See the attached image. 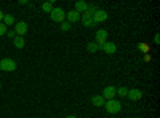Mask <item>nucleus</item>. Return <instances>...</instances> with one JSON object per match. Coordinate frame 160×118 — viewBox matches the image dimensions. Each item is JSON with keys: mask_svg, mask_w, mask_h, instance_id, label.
I'll return each mask as SVG.
<instances>
[{"mask_svg": "<svg viewBox=\"0 0 160 118\" xmlns=\"http://www.w3.org/2000/svg\"><path fill=\"white\" fill-rule=\"evenodd\" d=\"M104 107H106V110H108L109 113L114 115V113H118L120 110H122V102H118L115 99H111V101H106Z\"/></svg>", "mask_w": 160, "mask_h": 118, "instance_id": "obj_1", "label": "nucleus"}, {"mask_svg": "<svg viewBox=\"0 0 160 118\" xmlns=\"http://www.w3.org/2000/svg\"><path fill=\"white\" fill-rule=\"evenodd\" d=\"M50 18L55 21V22H64L66 19V11L62 8H55L53 7V10L50 11Z\"/></svg>", "mask_w": 160, "mask_h": 118, "instance_id": "obj_2", "label": "nucleus"}, {"mask_svg": "<svg viewBox=\"0 0 160 118\" xmlns=\"http://www.w3.org/2000/svg\"><path fill=\"white\" fill-rule=\"evenodd\" d=\"M16 62L13 61V59H10V58H5V59H2L0 61V70H3V72H13L16 69Z\"/></svg>", "mask_w": 160, "mask_h": 118, "instance_id": "obj_3", "label": "nucleus"}, {"mask_svg": "<svg viewBox=\"0 0 160 118\" xmlns=\"http://www.w3.org/2000/svg\"><path fill=\"white\" fill-rule=\"evenodd\" d=\"M108 11H104V10H96L95 13H93V16H91V19H93V22L95 24H99V22H104L106 19H108Z\"/></svg>", "mask_w": 160, "mask_h": 118, "instance_id": "obj_4", "label": "nucleus"}, {"mask_svg": "<svg viewBox=\"0 0 160 118\" xmlns=\"http://www.w3.org/2000/svg\"><path fill=\"white\" fill-rule=\"evenodd\" d=\"M115 86H106L104 89H102V97L106 99V101H111V99H114L115 97Z\"/></svg>", "mask_w": 160, "mask_h": 118, "instance_id": "obj_5", "label": "nucleus"}, {"mask_svg": "<svg viewBox=\"0 0 160 118\" xmlns=\"http://www.w3.org/2000/svg\"><path fill=\"white\" fill-rule=\"evenodd\" d=\"M101 50L104 51L106 54H114L115 51H117V45L112 43V42H106L104 45H101Z\"/></svg>", "mask_w": 160, "mask_h": 118, "instance_id": "obj_6", "label": "nucleus"}, {"mask_svg": "<svg viewBox=\"0 0 160 118\" xmlns=\"http://www.w3.org/2000/svg\"><path fill=\"white\" fill-rule=\"evenodd\" d=\"M106 42H108V31L99 29V31L96 32V43L101 46V45H104Z\"/></svg>", "mask_w": 160, "mask_h": 118, "instance_id": "obj_7", "label": "nucleus"}, {"mask_svg": "<svg viewBox=\"0 0 160 118\" xmlns=\"http://www.w3.org/2000/svg\"><path fill=\"white\" fill-rule=\"evenodd\" d=\"M15 32H16V35L22 37L26 32H28V24H26L24 21H19V22H16V26H15Z\"/></svg>", "mask_w": 160, "mask_h": 118, "instance_id": "obj_8", "label": "nucleus"}, {"mask_svg": "<svg viewBox=\"0 0 160 118\" xmlns=\"http://www.w3.org/2000/svg\"><path fill=\"white\" fill-rule=\"evenodd\" d=\"M66 18H68V22H77L78 19H80V13H77L75 10H71V11H68L66 13Z\"/></svg>", "mask_w": 160, "mask_h": 118, "instance_id": "obj_9", "label": "nucleus"}, {"mask_svg": "<svg viewBox=\"0 0 160 118\" xmlns=\"http://www.w3.org/2000/svg\"><path fill=\"white\" fill-rule=\"evenodd\" d=\"M127 97H128V99H131V101H139V99L142 97V93H141L139 89H128Z\"/></svg>", "mask_w": 160, "mask_h": 118, "instance_id": "obj_10", "label": "nucleus"}, {"mask_svg": "<svg viewBox=\"0 0 160 118\" xmlns=\"http://www.w3.org/2000/svg\"><path fill=\"white\" fill-rule=\"evenodd\" d=\"M91 104H93L95 107H102L104 104H106V99H104L101 94H96V96L91 97Z\"/></svg>", "mask_w": 160, "mask_h": 118, "instance_id": "obj_11", "label": "nucleus"}, {"mask_svg": "<svg viewBox=\"0 0 160 118\" xmlns=\"http://www.w3.org/2000/svg\"><path fill=\"white\" fill-rule=\"evenodd\" d=\"M87 7H88L87 2H83V0H77L75 5H74V10H75L77 13H85V11H87Z\"/></svg>", "mask_w": 160, "mask_h": 118, "instance_id": "obj_12", "label": "nucleus"}, {"mask_svg": "<svg viewBox=\"0 0 160 118\" xmlns=\"http://www.w3.org/2000/svg\"><path fill=\"white\" fill-rule=\"evenodd\" d=\"M80 19H82V24L85 26V27H93V26H95V22H93L91 16H90V15H87V13H82Z\"/></svg>", "mask_w": 160, "mask_h": 118, "instance_id": "obj_13", "label": "nucleus"}, {"mask_svg": "<svg viewBox=\"0 0 160 118\" xmlns=\"http://www.w3.org/2000/svg\"><path fill=\"white\" fill-rule=\"evenodd\" d=\"M13 45H15L16 48H24V45H26V40H24V38L22 37H19V35H16L15 38H13Z\"/></svg>", "mask_w": 160, "mask_h": 118, "instance_id": "obj_14", "label": "nucleus"}, {"mask_svg": "<svg viewBox=\"0 0 160 118\" xmlns=\"http://www.w3.org/2000/svg\"><path fill=\"white\" fill-rule=\"evenodd\" d=\"M99 50H101V46H99L96 42L87 43V51H90V53H96V51H99Z\"/></svg>", "mask_w": 160, "mask_h": 118, "instance_id": "obj_15", "label": "nucleus"}, {"mask_svg": "<svg viewBox=\"0 0 160 118\" xmlns=\"http://www.w3.org/2000/svg\"><path fill=\"white\" fill-rule=\"evenodd\" d=\"M2 22L7 26V27H8V26H13V24H15V16H11V15H5Z\"/></svg>", "mask_w": 160, "mask_h": 118, "instance_id": "obj_16", "label": "nucleus"}, {"mask_svg": "<svg viewBox=\"0 0 160 118\" xmlns=\"http://www.w3.org/2000/svg\"><path fill=\"white\" fill-rule=\"evenodd\" d=\"M115 93H117L120 97H127V94H128V88H125V86L115 88Z\"/></svg>", "mask_w": 160, "mask_h": 118, "instance_id": "obj_17", "label": "nucleus"}, {"mask_svg": "<svg viewBox=\"0 0 160 118\" xmlns=\"http://www.w3.org/2000/svg\"><path fill=\"white\" fill-rule=\"evenodd\" d=\"M42 10H43L45 13H50V11L53 10V0H50V2H45V3H42Z\"/></svg>", "mask_w": 160, "mask_h": 118, "instance_id": "obj_18", "label": "nucleus"}, {"mask_svg": "<svg viewBox=\"0 0 160 118\" xmlns=\"http://www.w3.org/2000/svg\"><path fill=\"white\" fill-rule=\"evenodd\" d=\"M69 29H71V22H68V21L61 22V31H62V32H68Z\"/></svg>", "mask_w": 160, "mask_h": 118, "instance_id": "obj_19", "label": "nucleus"}, {"mask_svg": "<svg viewBox=\"0 0 160 118\" xmlns=\"http://www.w3.org/2000/svg\"><path fill=\"white\" fill-rule=\"evenodd\" d=\"M138 50L142 51V53H149V46L146 45V43H139V45H138Z\"/></svg>", "mask_w": 160, "mask_h": 118, "instance_id": "obj_20", "label": "nucleus"}, {"mask_svg": "<svg viewBox=\"0 0 160 118\" xmlns=\"http://www.w3.org/2000/svg\"><path fill=\"white\" fill-rule=\"evenodd\" d=\"M7 31H8V27L3 24V22H0V35H5L7 34Z\"/></svg>", "mask_w": 160, "mask_h": 118, "instance_id": "obj_21", "label": "nucleus"}, {"mask_svg": "<svg viewBox=\"0 0 160 118\" xmlns=\"http://www.w3.org/2000/svg\"><path fill=\"white\" fill-rule=\"evenodd\" d=\"M8 38H15L16 37V32H15V29H10V31H7V34H5Z\"/></svg>", "mask_w": 160, "mask_h": 118, "instance_id": "obj_22", "label": "nucleus"}, {"mask_svg": "<svg viewBox=\"0 0 160 118\" xmlns=\"http://www.w3.org/2000/svg\"><path fill=\"white\" fill-rule=\"evenodd\" d=\"M154 43H157V45L160 43V35L158 34H155V37H154Z\"/></svg>", "mask_w": 160, "mask_h": 118, "instance_id": "obj_23", "label": "nucleus"}, {"mask_svg": "<svg viewBox=\"0 0 160 118\" xmlns=\"http://www.w3.org/2000/svg\"><path fill=\"white\" fill-rule=\"evenodd\" d=\"M3 16H5V13H3L2 10H0V22H2V21H3Z\"/></svg>", "mask_w": 160, "mask_h": 118, "instance_id": "obj_24", "label": "nucleus"}, {"mask_svg": "<svg viewBox=\"0 0 160 118\" xmlns=\"http://www.w3.org/2000/svg\"><path fill=\"white\" fill-rule=\"evenodd\" d=\"M18 3H19V5H28V0H19Z\"/></svg>", "mask_w": 160, "mask_h": 118, "instance_id": "obj_25", "label": "nucleus"}, {"mask_svg": "<svg viewBox=\"0 0 160 118\" xmlns=\"http://www.w3.org/2000/svg\"><path fill=\"white\" fill-rule=\"evenodd\" d=\"M66 118H77V116H75V115H68Z\"/></svg>", "mask_w": 160, "mask_h": 118, "instance_id": "obj_26", "label": "nucleus"}, {"mask_svg": "<svg viewBox=\"0 0 160 118\" xmlns=\"http://www.w3.org/2000/svg\"><path fill=\"white\" fill-rule=\"evenodd\" d=\"M0 89H2V83H0Z\"/></svg>", "mask_w": 160, "mask_h": 118, "instance_id": "obj_27", "label": "nucleus"}]
</instances>
